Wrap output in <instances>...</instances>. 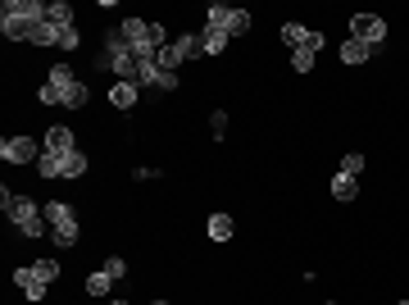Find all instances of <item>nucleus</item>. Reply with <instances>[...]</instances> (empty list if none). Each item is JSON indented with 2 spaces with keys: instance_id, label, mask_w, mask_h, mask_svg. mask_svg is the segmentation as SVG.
Masks as SVG:
<instances>
[{
  "instance_id": "nucleus-1",
  "label": "nucleus",
  "mask_w": 409,
  "mask_h": 305,
  "mask_svg": "<svg viewBox=\"0 0 409 305\" xmlns=\"http://www.w3.org/2000/svg\"><path fill=\"white\" fill-rule=\"evenodd\" d=\"M0 209L9 214V223L18 228L23 237H46V214H41V205L32 201V196H18V192H0Z\"/></svg>"
},
{
  "instance_id": "nucleus-2",
  "label": "nucleus",
  "mask_w": 409,
  "mask_h": 305,
  "mask_svg": "<svg viewBox=\"0 0 409 305\" xmlns=\"http://www.w3.org/2000/svg\"><path fill=\"white\" fill-rule=\"evenodd\" d=\"M46 223H51V237H55V246H73L77 242V233H82V228H77V214H73V205L68 201H46Z\"/></svg>"
},
{
  "instance_id": "nucleus-3",
  "label": "nucleus",
  "mask_w": 409,
  "mask_h": 305,
  "mask_svg": "<svg viewBox=\"0 0 409 305\" xmlns=\"http://www.w3.org/2000/svg\"><path fill=\"white\" fill-rule=\"evenodd\" d=\"M100 64L119 73V82H136V55H132V46L123 41L119 32L105 37V55H100Z\"/></svg>"
},
{
  "instance_id": "nucleus-4",
  "label": "nucleus",
  "mask_w": 409,
  "mask_h": 305,
  "mask_svg": "<svg viewBox=\"0 0 409 305\" xmlns=\"http://www.w3.org/2000/svg\"><path fill=\"white\" fill-rule=\"evenodd\" d=\"M119 37L132 46L136 64H141V60H155V55H160V46H155L150 23H145V18H123V23H119Z\"/></svg>"
},
{
  "instance_id": "nucleus-5",
  "label": "nucleus",
  "mask_w": 409,
  "mask_h": 305,
  "mask_svg": "<svg viewBox=\"0 0 409 305\" xmlns=\"http://www.w3.org/2000/svg\"><path fill=\"white\" fill-rule=\"evenodd\" d=\"M387 32H391V27H387L382 14H355V18H350V37L364 41V46H373V51L387 41Z\"/></svg>"
},
{
  "instance_id": "nucleus-6",
  "label": "nucleus",
  "mask_w": 409,
  "mask_h": 305,
  "mask_svg": "<svg viewBox=\"0 0 409 305\" xmlns=\"http://www.w3.org/2000/svg\"><path fill=\"white\" fill-rule=\"evenodd\" d=\"M0 18H5V23L37 27V23H46V5L41 0H5V5H0Z\"/></svg>"
},
{
  "instance_id": "nucleus-7",
  "label": "nucleus",
  "mask_w": 409,
  "mask_h": 305,
  "mask_svg": "<svg viewBox=\"0 0 409 305\" xmlns=\"http://www.w3.org/2000/svg\"><path fill=\"white\" fill-rule=\"evenodd\" d=\"M0 160H9V164H27V160H41V150H37L32 137H5V141H0Z\"/></svg>"
},
{
  "instance_id": "nucleus-8",
  "label": "nucleus",
  "mask_w": 409,
  "mask_h": 305,
  "mask_svg": "<svg viewBox=\"0 0 409 305\" xmlns=\"http://www.w3.org/2000/svg\"><path fill=\"white\" fill-rule=\"evenodd\" d=\"M46 150H55V155H68V150H77L73 132H68L64 123H55V128H46Z\"/></svg>"
},
{
  "instance_id": "nucleus-9",
  "label": "nucleus",
  "mask_w": 409,
  "mask_h": 305,
  "mask_svg": "<svg viewBox=\"0 0 409 305\" xmlns=\"http://www.w3.org/2000/svg\"><path fill=\"white\" fill-rule=\"evenodd\" d=\"M364 60H373V46L346 37V41H341V64H364Z\"/></svg>"
},
{
  "instance_id": "nucleus-10",
  "label": "nucleus",
  "mask_w": 409,
  "mask_h": 305,
  "mask_svg": "<svg viewBox=\"0 0 409 305\" xmlns=\"http://www.w3.org/2000/svg\"><path fill=\"white\" fill-rule=\"evenodd\" d=\"M169 46L178 51V60H200V55H204L200 32H187V37H178V41H169Z\"/></svg>"
},
{
  "instance_id": "nucleus-11",
  "label": "nucleus",
  "mask_w": 409,
  "mask_h": 305,
  "mask_svg": "<svg viewBox=\"0 0 409 305\" xmlns=\"http://www.w3.org/2000/svg\"><path fill=\"white\" fill-rule=\"evenodd\" d=\"M110 105H114V110H132V105H136V82H114V87H110Z\"/></svg>"
},
{
  "instance_id": "nucleus-12",
  "label": "nucleus",
  "mask_w": 409,
  "mask_h": 305,
  "mask_svg": "<svg viewBox=\"0 0 409 305\" xmlns=\"http://www.w3.org/2000/svg\"><path fill=\"white\" fill-rule=\"evenodd\" d=\"M32 269V283H41V287H51L55 278H60V260H37V264H27Z\"/></svg>"
},
{
  "instance_id": "nucleus-13",
  "label": "nucleus",
  "mask_w": 409,
  "mask_h": 305,
  "mask_svg": "<svg viewBox=\"0 0 409 305\" xmlns=\"http://www.w3.org/2000/svg\"><path fill=\"white\" fill-rule=\"evenodd\" d=\"M46 18H51L55 27H73V5H68V0H51V5H46Z\"/></svg>"
},
{
  "instance_id": "nucleus-14",
  "label": "nucleus",
  "mask_w": 409,
  "mask_h": 305,
  "mask_svg": "<svg viewBox=\"0 0 409 305\" xmlns=\"http://www.w3.org/2000/svg\"><path fill=\"white\" fill-rule=\"evenodd\" d=\"M332 196H337V201H355V196H359V178L337 174V178H332Z\"/></svg>"
},
{
  "instance_id": "nucleus-15",
  "label": "nucleus",
  "mask_w": 409,
  "mask_h": 305,
  "mask_svg": "<svg viewBox=\"0 0 409 305\" xmlns=\"http://www.w3.org/2000/svg\"><path fill=\"white\" fill-rule=\"evenodd\" d=\"M110 287H114V278H110V273H105V269H96V273H86V297H110Z\"/></svg>"
},
{
  "instance_id": "nucleus-16",
  "label": "nucleus",
  "mask_w": 409,
  "mask_h": 305,
  "mask_svg": "<svg viewBox=\"0 0 409 305\" xmlns=\"http://www.w3.org/2000/svg\"><path fill=\"white\" fill-rule=\"evenodd\" d=\"M200 46H204V55H223V51H228V32H214V27H200Z\"/></svg>"
},
{
  "instance_id": "nucleus-17",
  "label": "nucleus",
  "mask_w": 409,
  "mask_h": 305,
  "mask_svg": "<svg viewBox=\"0 0 409 305\" xmlns=\"http://www.w3.org/2000/svg\"><path fill=\"white\" fill-rule=\"evenodd\" d=\"M37 174H41V178H64V155H55V150H46V155L37 160Z\"/></svg>"
},
{
  "instance_id": "nucleus-18",
  "label": "nucleus",
  "mask_w": 409,
  "mask_h": 305,
  "mask_svg": "<svg viewBox=\"0 0 409 305\" xmlns=\"http://www.w3.org/2000/svg\"><path fill=\"white\" fill-rule=\"evenodd\" d=\"M60 37H64V27H55L51 18H46V23L32 32V46H60Z\"/></svg>"
},
{
  "instance_id": "nucleus-19",
  "label": "nucleus",
  "mask_w": 409,
  "mask_h": 305,
  "mask_svg": "<svg viewBox=\"0 0 409 305\" xmlns=\"http://www.w3.org/2000/svg\"><path fill=\"white\" fill-rule=\"evenodd\" d=\"M232 233H237V228H232L228 214H214V219H209V237H214V242H228Z\"/></svg>"
},
{
  "instance_id": "nucleus-20",
  "label": "nucleus",
  "mask_w": 409,
  "mask_h": 305,
  "mask_svg": "<svg viewBox=\"0 0 409 305\" xmlns=\"http://www.w3.org/2000/svg\"><path fill=\"white\" fill-rule=\"evenodd\" d=\"M86 174V155L82 150H68L64 155V178H82Z\"/></svg>"
},
{
  "instance_id": "nucleus-21",
  "label": "nucleus",
  "mask_w": 409,
  "mask_h": 305,
  "mask_svg": "<svg viewBox=\"0 0 409 305\" xmlns=\"http://www.w3.org/2000/svg\"><path fill=\"white\" fill-rule=\"evenodd\" d=\"M364 164H368V160L359 155V150H350V155L341 160V169H337V174H350V178H359V174H364Z\"/></svg>"
},
{
  "instance_id": "nucleus-22",
  "label": "nucleus",
  "mask_w": 409,
  "mask_h": 305,
  "mask_svg": "<svg viewBox=\"0 0 409 305\" xmlns=\"http://www.w3.org/2000/svg\"><path fill=\"white\" fill-rule=\"evenodd\" d=\"M51 82H55V87H60V91H68V87H73V69H68V64H55V69H51Z\"/></svg>"
},
{
  "instance_id": "nucleus-23",
  "label": "nucleus",
  "mask_w": 409,
  "mask_h": 305,
  "mask_svg": "<svg viewBox=\"0 0 409 305\" xmlns=\"http://www.w3.org/2000/svg\"><path fill=\"white\" fill-rule=\"evenodd\" d=\"M37 100H41V105H64V91L46 78V87H37Z\"/></svg>"
},
{
  "instance_id": "nucleus-24",
  "label": "nucleus",
  "mask_w": 409,
  "mask_h": 305,
  "mask_svg": "<svg viewBox=\"0 0 409 305\" xmlns=\"http://www.w3.org/2000/svg\"><path fill=\"white\" fill-rule=\"evenodd\" d=\"M209 132H214V141L228 137V110H214V114H209Z\"/></svg>"
},
{
  "instance_id": "nucleus-25",
  "label": "nucleus",
  "mask_w": 409,
  "mask_h": 305,
  "mask_svg": "<svg viewBox=\"0 0 409 305\" xmlns=\"http://www.w3.org/2000/svg\"><path fill=\"white\" fill-rule=\"evenodd\" d=\"M64 105H68V110H82V105H86V87H82V82H73V87L64 91Z\"/></svg>"
},
{
  "instance_id": "nucleus-26",
  "label": "nucleus",
  "mask_w": 409,
  "mask_h": 305,
  "mask_svg": "<svg viewBox=\"0 0 409 305\" xmlns=\"http://www.w3.org/2000/svg\"><path fill=\"white\" fill-rule=\"evenodd\" d=\"M291 69L309 73V69H314V51H291Z\"/></svg>"
},
{
  "instance_id": "nucleus-27",
  "label": "nucleus",
  "mask_w": 409,
  "mask_h": 305,
  "mask_svg": "<svg viewBox=\"0 0 409 305\" xmlns=\"http://www.w3.org/2000/svg\"><path fill=\"white\" fill-rule=\"evenodd\" d=\"M100 269H105V273H110V278H114V283H119V278H123V273H128V264H123V260H119V255H110V260H105V264H100Z\"/></svg>"
},
{
  "instance_id": "nucleus-28",
  "label": "nucleus",
  "mask_w": 409,
  "mask_h": 305,
  "mask_svg": "<svg viewBox=\"0 0 409 305\" xmlns=\"http://www.w3.org/2000/svg\"><path fill=\"white\" fill-rule=\"evenodd\" d=\"M60 46H64V51H77V46H82V32H77V27H64Z\"/></svg>"
},
{
  "instance_id": "nucleus-29",
  "label": "nucleus",
  "mask_w": 409,
  "mask_h": 305,
  "mask_svg": "<svg viewBox=\"0 0 409 305\" xmlns=\"http://www.w3.org/2000/svg\"><path fill=\"white\" fill-rule=\"evenodd\" d=\"M160 91H178V73H169V69H160V82H155Z\"/></svg>"
},
{
  "instance_id": "nucleus-30",
  "label": "nucleus",
  "mask_w": 409,
  "mask_h": 305,
  "mask_svg": "<svg viewBox=\"0 0 409 305\" xmlns=\"http://www.w3.org/2000/svg\"><path fill=\"white\" fill-rule=\"evenodd\" d=\"M23 297L32 301V305H41V301H46V287H41V283H27V287H23Z\"/></svg>"
},
{
  "instance_id": "nucleus-31",
  "label": "nucleus",
  "mask_w": 409,
  "mask_h": 305,
  "mask_svg": "<svg viewBox=\"0 0 409 305\" xmlns=\"http://www.w3.org/2000/svg\"><path fill=\"white\" fill-rule=\"evenodd\" d=\"M110 305H128V301H110Z\"/></svg>"
},
{
  "instance_id": "nucleus-32",
  "label": "nucleus",
  "mask_w": 409,
  "mask_h": 305,
  "mask_svg": "<svg viewBox=\"0 0 409 305\" xmlns=\"http://www.w3.org/2000/svg\"><path fill=\"white\" fill-rule=\"evenodd\" d=\"M155 305H169V301H155Z\"/></svg>"
},
{
  "instance_id": "nucleus-33",
  "label": "nucleus",
  "mask_w": 409,
  "mask_h": 305,
  "mask_svg": "<svg viewBox=\"0 0 409 305\" xmlns=\"http://www.w3.org/2000/svg\"><path fill=\"white\" fill-rule=\"evenodd\" d=\"M396 305H409V301H396Z\"/></svg>"
}]
</instances>
